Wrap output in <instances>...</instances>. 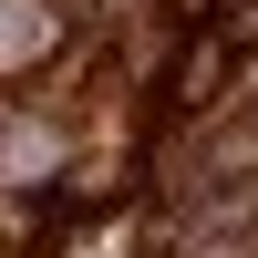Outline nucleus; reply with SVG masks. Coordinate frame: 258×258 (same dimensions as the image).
I'll return each mask as SVG.
<instances>
[{"label":"nucleus","mask_w":258,"mask_h":258,"mask_svg":"<svg viewBox=\"0 0 258 258\" xmlns=\"http://www.w3.org/2000/svg\"><path fill=\"white\" fill-rule=\"evenodd\" d=\"M227 73H238V41L227 31H186L176 52H165V114H207V103L227 93Z\"/></svg>","instance_id":"obj_1"},{"label":"nucleus","mask_w":258,"mask_h":258,"mask_svg":"<svg viewBox=\"0 0 258 258\" xmlns=\"http://www.w3.org/2000/svg\"><path fill=\"white\" fill-rule=\"evenodd\" d=\"M0 238H11V248H41V238H52V197H11V207H0Z\"/></svg>","instance_id":"obj_2"}]
</instances>
